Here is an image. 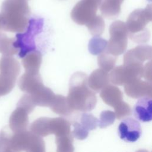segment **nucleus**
<instances>
[{
	"label": "nucleus",
	"mask_w": 152,
	"mask_h": 152,
	"mask_svg": "<svg viewBox=\"0 0 152 152\" xmlns=\"http://www.w3.org/2000/svg\"><path fill=\"white\" fill-rule=\"evenodd\" d=\"M17 77L0 73V97L10 93L15 86Z\"/></svg>",
	"instance_id": "obj_24"
},
{
	"label": "nucleus",
	"mask_w": 152,
	"mask_h": 152,
	"mask_svg": "<svg viewBox=\"0 0 152 152\" xmlns=\"http://www.w3.org/2000/svg\"><path fill=\"white\" fill-rule=\"evenodd\" d=\"M49 121L50 118L47 117H42L37 119L30 125V131L40 137L50 135Z\"/></svg>",
	"instance_id": "obj_22"
},
{
	"label": "nucleus",
	"mask_w": 152,
	"mask_h": 152,
	"mask_svg": "<svg viewBox=\"0 0 152 152\" xmlns=\"http://www.w3.org/2000/svg\"><path fill=\"white\" fill-rule=\"evenodd\" d=\"M49 107L54 113L64 116H68L74 112L66 97L62 95H55Z\"/></svg>",
	"instance_id": "obj_18"
},
{
	"label": "nucleus",
	"mask_w": 152,
	"mask_h": 152,
	"mask_svg": "<svg viewBox=\"0 0 152 152\" xmlns=\"http://www.w3.org/2000/svg\"><path fill=\"white\" fill-rule=\"evenodd\" d=\"M107 42L102 38L95 36L89 42L88 49L91 53L93 55L100 54L106 50Z\"/></svg>",
	"instance_id": "obj_26"
},
{
	"label": "nucleus",
	"mask_w": 152,
	"mask_h": 152,
	"mask_svg": "<svg viewBox=\"0 0 152 152\" xmlns=\"http://www.w3.org/2000/svg\"><path fill=\"white\" fill-rule=\"evenodd\" d=\"M115 114L111 110H103L100 113L98 125L101 128H105L111 125L115 120Z\"/></svg>",
	"instance_id": "obj_29"
},
{
	"label": "nucleus",
	"mask_w": 152,
	"mask_h": 152,
	"mask_svg": "<svg viewBox=\"0 0 152 152\" xmlns=\"http://www.w3.org/2000/svg\"><path fill=\"white\" fill-rule=\"evenodd\" d=\"M71 122L64 118H50V134H55L56 137L71 134Z\"/></svg>",
	"instance_id": "obj_17"
},
{
	"label": "nucleus",
	"mask_w": 152,
	"mask_h": 152,
	"mask_svg": "<svg viewBox=\"0 0 152 152\" xmlns=\"http://www.w3.org/2000/svg\"><path fill=\"white\" fill-rule=\"evenodd\" d=\"M17 106L21 107L25 109L28 113H30L36 107L31 97L28 94L23 95L17 104Z\"/></svg>",
	"instance_id": "obj_31"
},
{
	"label": "nucleus",
	"mask_w": 152,
	"mask_h": 152,
	"mask_svg": "<svg viewBox=\"0 0 152 152\" xmlns=\"http://www.w3.org/2000/svg\"><path fill=\"white\" fill-rule=\"evenodd\" d=\"M110 81V77L106 71L99 69L92 72L87 79L88 87L94 91L99 93L103 88L108 85Z\"/></svg>",
	"instance_id": "obj_14"
},
{
	"label": "nucleus",
	"mask_w": 152,
	"mask_h": 152,
	"mask_svg": "<svg viewBox=\"0 0 152 152\" xmlns=\"http://www.w3.org/2000/svg\"><path fill=\"white\" fill-rule=\"evenodd\" d=\"M115 109V117L118 119H123L126 116H130L132 114V110L129 105L122 101L118 106H116Z\"/></svg>",
	"instance_id": "obj_30"
},
{
	"label": "nucleus",
	"mask_w": 152,
	"mask_h": 152,
	"mask_svg": "<svg viewBox=\"0 0 152 152\" xmlns=\"http://www.w3.org/2000/svg\"><path fill=\"white\" fill-rule=\"evenodd\" d=\"M151 5H148L144 10H137L129 17L126 23L127 31H129L130 38L137 32L143 30L145 26L151 21Z\"/></svg>",
	"instance_id": "obj_8"
},
{
	"label": "nucleus",
	"mask_w": 152,
	"mask_h": 152,
	"mask_svg": "<svg viewBox=\"0 0 152 152\" xmlns=\"http://www.w3.org/2000/svg\"><path fill=\"white\" fill-rule=\"evenodd\" d=\"M140 122L132 118L124 119L118 126V134L121 139L126 142H135L141 135Z\"/></svg>",
	"instance_id": "obj_9"
},
{
	"label": "nucleus",
	"mask_w": 152,
	"mask_h": 152,
	"mask_svg": "<svg viewBox=\"0 0 152 152\" xmlns=\"http://www.w3.org/2000/svg\"><path fill=\"white\" fill-rule=\"evenodd\" d=\"M55 96V94L49 88L44 86L30 95L36 106L42 107H49Z\"/></svg>",
	"instance_id": "obj_16"
},
{
	"label": "nucleus",
	"mask_w": 152,
	"mask_h": 152,
	"mask_svg": "<svg viewBox=\"0 0 152 152\" xmlns=\"http://www.w3.org/2000/svg\"><path fill=\"white\" fill-rule=\"evenodd\" d=\"M72 134L56 137V152H74Z\"/></svg>",
	"instance_id": "obj_25"
},
{
	"label": "nucleus",
	"mask_w": 152,
	"mask_h": 152,
	"mask_svg": "<svg viewBox=\"0 0 152 152\" xmlns=\"http://www.w3.org/2000/svg\"><path fill=\"white\" fill-rule=\"evenodd\" d=\"M116 57L109 53L106 50L98 57L99 66L105 71H110L116 62Z\"/></svg>",
	"instance_id": "obj_27"
},
{
	"label": "nucleus",
	"mask_w": 152,
	"mask_h": 152,
	"mask_svg": "<svg viewBox=\"0 0 152 152\" xmlns=\"http://www.w3.org/2000/svg\"><path fill=\"white\" fill-rule=\"evenodd\" d=\"M43 24V18L31 17L29 18L24 32L18 33L15 35L14 46L18 51L19 58H23L28 53L36 50L35 38L42 31Z\"/></svg>",
	"instance_id": "obj_3"
},
{
	"label": "nucleus",
	"mask_w": 152,
	"mask_h": 152,
	"mask_svg": "<svg viewBox=\"0 0 152 152\" xmlns=\"http://www.w3.org/2000/svg\"><path fill=\"white\" fill-rule=\"evenodd\" d=\"M90 32L95 36H100L103 31L104 23L100 16L95 17L91 21L86 24Z\"/></svg>",
	"instance_id": "obj_28"
},
{
	"label": "nucleus",
	"mask_w": 152,
	"mask_h": 152,
	"mask_svg": "<svg viewBox=\"0 0 152 152\" xmlns=\"http://www.w3.org/2000/svg\"><path fill=\"white\" fill-rule=\"evenodd\" d=\"M42 56L40 52L35 50L26 55L22 61L26 72H37L40 66Z\"/></svg>",
	"instance_id": "obj_20"
},
{
	"label": "nucleus",
	"mask_w": 152,
	"mask_h": 152,
	"mask_svg": "<svg viewBox=\"0 0 152 152\" xmlns=\"http://www.w3.org/2000/svg\"><path fill=\"white\" fill-rule=\"evenodd\" d=\"M109 31L110 39L107 44L106 51L115 56L119 55L126 48L128 34L126 27L121 21H116L111 24Z\"/></svg>",
	"instance_id": "obj_5"
},
{
	"label": "nucleus",
	"mask_w": 152,
	"mask_h": 152,
	"mask_svg": "<svg viewBox=\"0 0 152 152\" xmlns=\"http://www.w3.org/2000/svg\"><path fill=\"white\" fill-rule=\"evenodd\" d=\"M137 152H149V151H148L147 150H142V149H141V150H138Z\"/></svg>",
	"instance_id": "obj_32"
},
{
	"label": "nucleus",
	"mask_w": 152,
	"mask_h": 152,
	"mask_svg": "<svg viewBox=\"0 0 152 152\" xmlns=\"http://www.w3.org/2000/svg\"><path fill=\"white\" fill-rule=\"evenodd\" d=\"M30 14L27 0H4L1 7V30L24 31L28 25Z\"/></svg>",
	"instance_id": "obj_1"
},
{
	"label": "nucleus",
	"mask_w": 152,
	"mask_h": 152,
	"mask_svg": "<svg viewBox=\"0 0 152 152\" xmlns=\"http://www.w3.org/2000/svg\"><path fill=\"white\" fill-rule=\"evenodd\" d=\"M87 79L86 74L82 72H77L71 77L66 99L73 110L86 112L96 106L97 97L88 87Z\"/></svg>",
	"instance_id": "obj_2"
},
{
	"label": "nucleus",
	"mask_w": 152,
	"mask_h": 152,
	"mask_svg": "<svg viewBox=\"0 0 152 152\" xmlns=\"http://www.w3.org/2000/svg\"><path fill=\"white\" fill-rule=\"evenodd\" d=\"M15 39L10 38L4 33H0V53L3 56H12L18 53V50L14 46Z\"/></svg>",
	"instance_id": "obj_23"
},
{
	"label": "nucleus",
	"mask_w": 152,
	"mask_h": 152,
	"mask_svg": "<svg viewBox=\"0 0 152 152\" xmlns=\"http://www.w3.org/2000/svg\"><path fill=\"white\" fill-rule=\"evenodd\" d=\"M5 152H15V151H13V150H11V149H10V150H7V151H5Z\"/></svg>",
	"instance_id": "obj_33"
},
{
	"label": "nucleus",
	"mask_w": 152,
	"mask_h": 152,
	"mask_svg": "<svg viewBox=\"0 0 152 152\" xmlns=\"http://www.w3.org/2000/svg\"><path fill=\"white\" fill-rule=\"evenodd\" d=\"M28 114L23 108L17 106L9 120V126L13 133L27 131L28 125Z\"/></svg>",
	"instance_id": "obj_12"
},
{
	"label": "nucleus",
	"mask_w": 152,
	"mask_h": 152,
	"mask_svg": "<svg viewBox=\"0 0 152 152\" xmlns=\"http://www.w3.org/2000/svg\"><path fill=\"white\" fill-rule=\"evenodd\" d=\"M134 116L140 121L149 122L152 119V99L150 97L140 98L134 107Z\"/></svg>",
	"instance_id": "obj_13"
},
{
	"label": "nucleus",
	"mask_w": 152,
	"mask_h": 152,
	"mask_svg": "<svg viewBox=\"0 0 152 152\" xmlns=\"http://www.w3.org/2000/svg\"><path fill=\"white\" fill-rule=\"evenodd\" d=\"M100 96L106 104L113 108L123 101L121 91L115 86H106L101 90Z\"/></svg>",
	"instance_id": "obj_15"
},
{
	"label": "nucleus",
	"mask_w": 152,
	"mask_h": 152,
	"mask_svg": "<svg viewBox=\"0 0 152 152\" xmlns=\"http://www.w3.org/2000/svg\"><path fill=\"white\" fill-rule=\"evenodd\" d=\"M0 26H1V16H0ZM0 30H1V29H0Z\"/></svg>",
	"instance_id": "obj_34"
},
{
	"label": "nucleus",
	"mask_w": 152,
	"mask_h": 152,
	"mask_svg": "<svg viewBox=\"0 0 152 152\" xmlns=\"http://www.w3.org/2000/svg\"><path fill=\"white\" fill-rule=\"evenodd\" d=\"M125 92L128 96L134 99L143 97H151V84L150 83L137 79L125 85Z\"/></svg>",
	"instance_id": "obj_11"
},
{
	"label": "nucleus",
	"mask_w": 152,
	"mask_h": 152,
	"mask_svg": "<svg viewBox=\"0 0 152 152\" xmlns=\"http://www.w3.org/2000/svg\"><path fill=\"white\" fill-rule=\"evenodd\" d=\"M43 86L39 72H26L18 81L20 90L29 95L32 94Z\"/></svg>",
	"instance_id": "obj_10"
},
{
	"label": "nucleus",
	"mask_w": 152,
	"mask_h": 152,
	"mask_svg": "<svg viewBox=\"0 0 152 152\" xmlns=\"http://www.w3.org/2000/svg\"><path fill=\"white\" fill-rule=\"evenodd\" d=\"M20 72L19 62L11 56H2L0 59V73L17 77Z\"/></svg>",
	"instance_id": "obj_19"
},
{
	"label": "nucleus",
	"mask_w": 152,
	"mask_h": 152,
	"mask_svg": "<svg viewBox=\"0 0 152 152\" xmlns=\"http://www.w3.org/2000/svg\"><path fill=\"white\" fill-rule=\"evenodd\" d=\"M124 0H104L100 6L102 15L106 18L116 17L120 12Z\"/></svg>",
	"instance_id": "obj_21"
},
{
	"label": "nucleus",
	"mask_w": 152,
	"mask_h": 152,
	"mask_svg": "<svg viewBox=\"0 0 152 152\" xmlns=\"http://www.w3.org/2000/svg\"><path fill=\"white\" fill-rule=\"evenodd\" d=\"M102 0H81L74 7L71 15L78 24H87L95 17Z\"/></svg>",
	"instance_id": "obj_7"
},
{
	"label": "nucleus",
	"mask_w": 152,
	"mask_h": 152,
	"mask_svg": "<svg viewBox=\"0 0 152 152\" xmlns=\"http://www.w3.org/2000/svg\"><path fill=\"white\" fill-rule=\"evenodd\" d=\"M75 114L71 124L73 126L71 134L77 140H83L88 137L90 131L96 129L99 121L91 113L83 112Z\"/></svg>",
	"instance_id": "obj_6"
},
{
	"label": "nucleus",
	"mask_w": 152,
	"mask_h": 152,
	"mask_svg": "<svg viewBox=\"0 0 152 152\" xmlns=\"http://www.w3.org/2000/svg\"><path fill=\"white\" fill-rule=\"evenodd\" d=\"M10 147L15 152H45L43 138L27 131L11 134Z\"/></svg>",
	"instance_id": "obj_4"
}]
</instances>
